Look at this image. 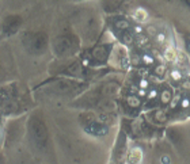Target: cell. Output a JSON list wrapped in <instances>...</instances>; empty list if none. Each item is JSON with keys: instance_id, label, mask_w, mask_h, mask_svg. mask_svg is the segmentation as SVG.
<instances>
[{"instance_id": "obj_10", "label": "cell", "mask_w": 190, "mask_h": 164, "mask_svg": "<svg viewBox=\"0 0 190 164\" xmlns=\"http://www.w3.org/2000/svg\"><path fill=\"white\" fill-rule=\"evenodd\" d=\"M133 18L136 19V22H145L148 19V14H147V11L143 8H137L135 12H133Z\"/></svg>"}, {"instance_id": "obj_8", "label": "cell", "mask_w": 190, "mask_h": 164, "mask_svg": "<svg viewBox=\"0 0 190 164\" xmlns=\"http://www.w3.org/2000/svg\"><path fill=\"white\" fill-rule=\"evenodd\" d=\"M114 27L118 30V31H128L130 30V22L128 19H120V20H115L114 23Z\"/></svg>"}, {"instance_id": "obj_3", "label": "cell", "mask_w": 190, "mask_h": 164, "mask_svg": "<svg viewBox=\"0 0 190 164\" xmlns=\"http://www.w3.org/2000/svg\"><path fill=\"white\" fill-rule=\"evenodd\" d=\"M87 132H90L94 136H105L107 133V126L99 124V122H92L87 126Z\"/></svg>"}, {"instance_id": "obj_22", "label": "cell", "mask_w": 190, "mask_h": 164, "mask_svg": "<svg viewBox=\"0 0 190 164\" xmlns=\"http://www.w3.org/2000/svg\"><path fill=\"white\" fill-rule=\"evenodd\" d=\"M182 3H183V6H186L188 8H190V0H181Z\"/></svg>"}, {"instance_id": "obj_17", "label": "cell", "mask_w": 190, "mask_h": 164, "mask_svg": "<svg viewBox=\"0 0 190 164\" xmlns=\"http://www.w3.org/2000/svg\"><path fill=\"white\" fill-rule=\"evenodd\" d=\"M158 96H159V92H158V89H156V88L151 89L150 92H147V99H148V102H152V100H158Z\"/></svg>"}, {"instance_id": "obj_13", "label": "cell", "mask_w": 190, "mask_h": 164, "mask_svg": "<svg viewBox=\"0 0 190 164\" xmlns=\"http://www.w3.org/2000/svg\"><path fill=\"white\" fill-rule=\"evenodd\" d=\"M155 41L159 46H162V45H165L167 42V34L165 31H158L155 35Z\"/></svg>"}, {"instance_id": "obj_5", "label": "cell", "mask_w": 190, "mask_h": 164, "mask_svg": "<svg viewBox=\"0 0 190 164\" xmlns=\"http://www.w3.org/2000/svg\"><path fill=\"white\" fill-rule=\"evenodd\" d=\"M128 160L130 163H141V160H143V151L139 147H133L129 151Z\"/></svg>"}, {"instance_id": "obj_20", "label": "cell", "mask_w": 190, "mask_h": 164, "mask_svg": "<svg viewBox=\"0 0 190 164\" xmlns=\"http://www.w3.org/2000/svg\"><path fill=\"white\" fill-rule=\"evenodd\" d=\"M183 43H185V49H186V52H188V54H190V34L185 35Z\"/></svg>"}, {"instance_id": "obj_21", "label": "cell", "mask_w": 190, "mask_h": 164, "mask_svg": "<svg viewBox=\"0 0 190 164\" xmlns=\"http://www.w3.org/2000/svg\"><path fill=\"white\" fill-rule=\"evenodd\" d=\"M140 88H143V89H148V87H150V83L147 81V79H143V80H140Z\"/></svg>"}, {"instance_id": "obj_19", "label": "cell", "mask_w": 190, "mask_h": 164, "mask_svg": "<svg viewBox=\"0 0 190 164\" xmlns=\"http://www.w3.org/2000/svg\"><path fill=\"white\" fill-rule=\"evenodd\" d=\"M145 31H147V34L150 35V37H155V35H156V33H158V29H156L155 26L150 25V26H147V29H145Z\"/></svg>"}, {"instance_id": "obj_7", "label": "cell", "mask_w": 190, "mask_h": 164, "mask_svg": "<svg viewBox=\"0 0 190 164\" xmlns=\"http://www.w3.org/2000/svg\"><path fill=\"white\" fill-rule=\"evenodd\" d=\"M152 118L155 119L158 124H165V122L167 121V113H166V110H163V109H159V110H156L154 114H152Z\"/></svg>"}, {"instance_id": "obj_12", "label": "cell", "mask_w": 190, "mask_h": 164, "mask_svg": "<svg viewBox=\"0 0 190 164\" xmlns=\"http://www.w3.org/2000/svg\"><path fill=\"white\" fill-rule=\"evenodd\" d=\"M126 103H128L129 107H133V109L141 106V100L139 96H136V95H129L128 98H126Z\"/></svg>"}, {"instance_id": "obj_23", "label": "cell", "mask_w": 190, "mask_h": 164, "mask_svg": "<svg viewBox=\"0 0 190 164\" xmlns=\"http://www.w3.org/2000/svg\"><path fill=\"white\" fill-rule=\"evenodd\" d=\"M162 163H170V157H162Z\"/></svg>"}, {"instance_id": "obj_11", "label": "cell", "mask_w": 190, "mask_h": 164, "mask_svg": "<svg viewBox=\"0 0 190 164\" xmlns=\"http://www.w3.org/2000/svg\"><path fill=\"white\" fill-rule=\"evenodd\" d=\"M155 76L159 77V79H163V77L167 75V65L166 64H158L156 65V68L154 71Z\"/></svg>"}, {"instance_id": "obj_16", "label": "cell", "mask_w": 190, "mask_h": 164, "mask_svg": "<svg viewBox=\"0 0 190 164\" xmlns=\"http://www.w3.org/2000/svg\"><path fill=\"white\" fill-rule=\"evenodd\" d=\"M179 107L182 110H189L190 109V96H182Z\"/></svg>"}, {"instance_id": "obj_1", "label": "cell", "mask_w": 190, "mask_h": 164, "mask_svg": "<svg viewBox=\"0 0 190 164\" xmlns=\"http://www.w3.org/2000/svg\"><path fill=\"white\" fill-rule=\"evenodd\" d=\"M54 49L57 52V54L60 56H69V54H73V52L77 49V45L69 37H61V38L56 39Z\"/></svg>"}, {"instance_id": "obj_9", "label": "cell", "mask_w": 190, "mask_h": 164, "mask_svg": "<svg viewBox=\"0 0 190 164\" xmlns=\"http://www.w3.org/2000/svg\"><path fill=\"white\" fill-rule=\"evenodd\" d=\"M183 77V71L179 69V68H174L173 71L170 72V79L173 83H179Z\"/></svg>"}, {"instance_id": "obj_2", "label": "cell", "mask_w": 190, "mask_h": 164, "mask_svg": "<svg viewBox=\"0 0 190 164\" xmlns=\"http://www.w3.org/2000/svg\"><path fill=\"white\" fill-rule=\"evenodd\" d=\"M113 49H114L113 45H100V46L95 48V49L92 50L91 60L94 62H96V64H103V62H106L107 60H109Z\"/></svg>"}, {"instance_id": "obj_4", "label": "cell", "mask_w": 190, "mask_h": 164, "mask_svg": "<svg viewBox=\"0 0 190 164\" xmlns=\"http://www.w3.org/2000/svg\"><path fill=\"white\" fill-rule=\"evenodd\" d=\"M163 57H165V60L169 62H177L178 52L174 48V45H167L165 52H163Z\"/></svg>"}, {"instance_id": "obj_15", "label": "cell", "mask_w": 190, "mask_h": 164, "mask_svg": "<svg viewBox=\"0 0 190 164\" xmlns=\"http://www.w3.org/2000/svg\"><path fill=\"white\" fill-rule=\"evenodd\" d=\"M141 64H145V65H152V64H155L154 56H151L150 53H144L143 56H141Z\"/></svg>"}, {"instance_id": "obj_6", "label": "cell", "mask_w": 190, "mask_h": 164, "mask_svg": "<svg viewBox=\"0 0 190 164\" xmlns=\"http://www.w3.org/2000/svg\"><path fill=\"white\" fill-rule=\"evenodd\" d=\"M171 100H173V91H171L170 88H165L160 92V103H162L163 106H166V104H169Z\"/></svg>"}, {"instance_id": "obj_14", "label": "cell", "mask_w": 190, "mask_h": 164, "mask_svg": "<svg viewBox=\"0 0 190 164\" xmlns=\"http://www.w3.org/2000/svg\"><path fill=\"white\" fill-rule=\"evenodd\" d=\"M121 42L125 45H132L135 42V38H133V34H130L128 31H124V34L121 35Z\"/></svg>"}, {"instance_id": "obj_18", "label": "cell", "mask_w": 190, "mask_h": 164, "mask_svg": "<svg viewBox=\"0 0 190 164\" xmlns=\"http://www.w3.org/2000/svg\"><path fill=\"white\" fill-rule=\"evenodd\" d=\"M135 42L139 45V46H145V45L148 43V38H147L145 35H143V34H139V35L136 37V41H135Z\"/></svg>"}]
</instances>
